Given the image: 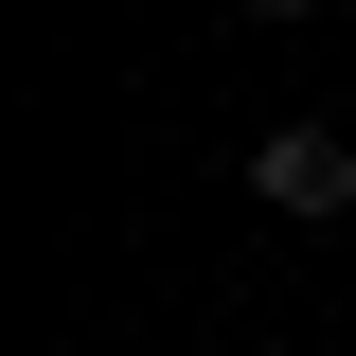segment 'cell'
Returning a JSON list of instances; mask_svg holds the SVG:
<instances>
[{"instance_id": "6da1fadb", "label": "cell", "mask_w": 356, "mask_h": 356, "mask_svg": "<svg viewBox=\"0 0 356 356\" xmlns=\"http://www.w3.org/2000/svg\"><path fill=\"white\" fill-rule=\"evenodd\" d=\"M250 196H267V214H303V232L356 214V143H339V125H267V143H250Z\"/></svg>"}]
</instances>
